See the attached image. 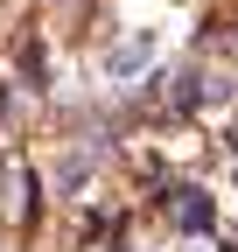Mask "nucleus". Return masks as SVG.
Here are the masks:
<instances>
[{
	"mask_svg": "<svg viewBox=\"0 0 238 252\" xmlns=\"http://www.w3.org/2000/svg\"><path fill=\"white\" fill-rule=\"evenodd\" d=\"M210 224V196L203 189H182V231H203Z\"/></svg>",
	"mask_w": 238,
	"mask_h": 252,
	"instance_id": "f257e3e1",
	"label": "nucleus"
}]
</instances>
